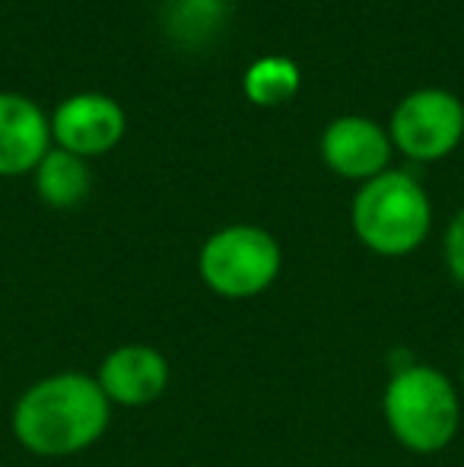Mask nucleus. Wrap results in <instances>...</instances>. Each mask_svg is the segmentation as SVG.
<instances>
[{"label":"nucleus","mask_w":464,"mask_h":467,"mask_svg":"<svg viewBox=\"0 0 464 467\" xmlns=\"http://www.w3.org/2000/svg\"><path fill=\"white\" fill-rule=\"evenodd\" d=\"M169 359L150 344H121L99 363L96 381L108 404L147 407L169 388Z\"/></svg>","instance_id":"7"},{"label":"nucleus","mask_w":464,"mask_h":467,"mask_svg":"<svg viewBox=\"0 0 464 467\" xmlns=\"http://www.w3.org/2000/svg\"><path fill=\"white\" fill-rule=\"evenodd\" d=\"M350 223L369 252L401 258L427 242L433 207L423 185L407 172H382L356 191Z\"/></svg>","instance_id":"3"},{"label":"nucleus","mask_w":464,"mask_h":467,"mask_svg":"<svg viewBox=\"0 0 464 467\" xmlns=\"http://www.w3.org/2000/svg\"><path fill=\"white\" fill-rule=\"evenodd\" d=\"M461 379H464V363H461Z\"/></svg>","instance_id":"14"},{"label":"nucleus","mask_w":464,"mask_h":467,"mask_svg":"<svg viewBox=\"0 0 464 467\" xmlns=\"http://www.w3.org/2000/svg\"><path fill=\"white\" fill-rule=\"evenodd\" d=\"M464 137V105L446 89H417L391 115V140L414 160H442Z\"/></svg>","instance_id":"5"},{"label":"nucleus","mask_w":464,"mask_h":467,"mask_svg":"<svg viewBox=\"0 0 464 467\" xmlns=\"http://www.w3.org/2000/svg\"><path fill=\"white\" fill-rule=\"evenodd\" d=\"M446 265L455 283L464 289V207L455 213V220L449 223L446 233Z\"/></svg>","instance_id":"13"},{"label":"nucleus","mask_w":464,"mask_h":467,"mask_svg":"<svg viewBox=\"0 0 464 467\" xmlns=\"http://www.w3.org/2000/svg\"><path fill=\"white\" fill-rule=\"evenodd\" d=\"M284 252L267 229L226 226L204 242L198 254V271L207 289L223 299L261 296L280 274Z\"/></svg>","instance_id":"4"},{"label":"nucleus","mask_w":464,"mask_h":467,"mask_svg":"<svg viewBox=\"0 0 464 467\" xmlns=\"http://www.w3.org/2000/svg\"><path fill=\"white\" fill-rule=\"evenodd\" d=\"M112 404L99 381L83 372H57L29 385L13 407V436L38 458H70L106 436Z\"/></svg>","instance_id":"1"},{"label":"nucleus","mask_w":464,"mask_h":467,"mask_svg":"<svg viewBox=\"0 0 464 467\" xmlns=\"http://www.w3.org/2000/svg\"><path fill=\"white\" fill-rule=\"evenodd\" d=\"M223 16L220 0H166L162 6V23L179 42L198 45L213 36Z\"/></svg>","instance_id":"12"},{"label":"nucleus","mask_w":464,"mask_h":467,"mask_svg":"<svg viewBox=\"0 0 464 467\" xmlns=\"http://www.w3.org/2000/svg\"><path fill=\"white\" fill-rule=\"evenodd\" d=\"M322 156L344 179H376L385 172L391 156V140L376 121L359 115L337 118L322 134Z\"/></svg>","instance_id":"8"},{"label":"nucleus","mask_w":464,"mask_h":467,"mask_svg":"<svg viewBox=\"0 0 464 467\" xmlns=\"http://www.w3.org/2000/svg\"><path fill=\"white\" fill-rule=\"evenodd\" d=\"M57 147L74 156H99L108 153L124 137V111L115 99L102 93H80L57 105L51 121Z\"/></svg>","instance_id":"6"},{"label":"nucleus","mask_w":464,"mask_h":467,"mask_svg":"<svg viewBox=\"0 0 464 467\" xmlns=\"http://www.w3.org/2000/svg\"><path fill=\"white\" fill-rule=\"evenodd\" d=\"M36 188L48 207L55 210H70L77 203L87 201L93 179H89V169L83 162V156H74L67 150H48L45 160L36 166Z\"/></svg>","instance_id":"10"},{"label":"nucleus","mask_w":464,"mask_h":467,"mask_svg":"<svg viewBox=\"0 0 464 467\" xmlns=\"http://www.w3.org/2000/svg\"><path fill=\"white\" fill-rule=\"evenodd\" d=\"M382 413L397 445L417 455L449 449L461 430L459 388L446 372L427 363H410L391 375L382 394Z\"/></svg>","instance_id":"2"},{"label":"nucleus","mask_w":464,"mask_h":467,"mask_svg":"<svg viewBox=\"0 0 464 467\" xmlns=\"http://www.w3.org/2000/svg\"><path fill=\"white\" fill-rule=\"evenodd\" d=\"M51 121L19 93H0V175H26L45 160Z\"/></svg>","instance_id":"9"},{"label":"nucleus","mask_w":464,"mask_h":467,"mask_svg":"<svg viewBox=\"0 0 464 467\" xmlns=\"http://www.w3.org/2000/svg\"><path fill=\"white\" fill-rule=\"evenodd\" d=\"M299 89V67L290 57H261L245 70V96L254 105H284Z\"/></svg>","instance_id":"11"}]
</instances>
